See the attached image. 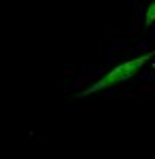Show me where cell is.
<instances>
[{
	"mask_svg": "<svg viewBox=\"0 0 155 159\" xmlns=\"http://www.w3.org/2000/svg\"><path fill=\"white\" fill-rule=\"evenodd\" d=\"M153 70H155V64H153Z\"/></svg>",
	"mask_w": 155,
	"mask_h": 159,
	"instance_id": "3957f363",
	"label": "cell"
},
{
	"mask_svg": "<svg viewBox=\"0 0 155 159\" xmlns=\"http://www.w3.org/2000/svg\"><path fill=\"white\" fill-rule=\"evenodd\" d=\"M151 55H153V53H144V55H138V57H134V60H128V61H123V64H119V66H115V68H110L100 81H96L92 87L83 89L81 96H92V93L100 91V89L119 85V83H123V81H128V79H132V76H136V74L143 70L144 64L151 60Z\"/></svg>",
	"mask_w": 155,
	"mask_h": 159,
	"instance_id": "6da1fadb",
	"label": "cell"
},
{
	"mask_svg": "<svg viewBox=\"0 0 155 159\" xmlns=\"http://www.w3.org/2000/svg\"><path fill=\"white\" fill-rule=\"evenodd\" d=\"M155 21V0H153V4L147 9V13H144V25H153Z\"/></svg>",
	"mask_w": 155,
	"mask_h": 159,
	"instance_id": "7a4b0ae2",
	"label": "cell"
}]
</instances>
